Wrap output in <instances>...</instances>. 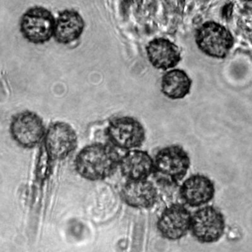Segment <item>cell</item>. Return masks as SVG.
Returning <instances> with one entry per match:
<instances>
[{
    "label": "cell",
    "instance_id": "cell-2",
    "mask_svg": "<svg viewBox=\"0 0 252 252\" xmlns=\"http://www.w3.org/2000/svg\"><path fill=\"white\" fill-rule=\"evenodd\" d=\"M190 165L189 155L182 146H168L159 150L155 156V176L161 177L159 181L177 184L186 176Z\"/></svg>",
    "mask_w": 252,
    "mask_h": 252
},
{
    "label": "cell",
    "instance_id": "cell-11",
    "mask_svg": "<svg viewBox=\"0 0 252 252\" xmlns=\"http://www.w3.org/2000/svg\"><path fill=\"white\" fill-rule=\"evenodd\" d=\"M148 60L155 68L167 70L176 66L181 60V51L170 40L157 38L146 47Z\"/></svg>",
    "mask_w": 252,
    "mask_h": 252
},
{
    "label": "cell",
    "instance_id": "cell-15",
    "mask_svg": "<svg viewBox=\"0 0 252 252\" xmlns=\"http://www.w3.org/2000/svg\"><path fill=\"white\" fill-rule=\"evenodd\" d=\"M192 83L185 71L173 69L166 72L162 77L161 92L173 100L183 98L190 93Z\"/></svg>",
    "mask_w": 252,
    "mask_h": 252
},
{
    "label": "cell",
    "instance_id": "cell-6",
    "mask_svg": "<svg viewBox=\"0 0 252 252\" xmlns=\"http://www.w3.org/2000/svg\"><path fill=\"white\" fill-rule=\"evenodd\" d=\"M106 134L112 145L123 150L140 147L145 140L143 126L130 117H122L110 121Z\"/></svg>",
    "mask_w": 252,
    "mask_h": 252
},
{
    "label": "cell",
    "instance_id": "cell-9",
    "mask_svg": "<svg viewBox=\"0 0 252 252\" xmlns=\"http://www.w3.org/2000/svg\"><path fill=\"white\" fill-rule=\"evenodd\" d=\"M191 215L183 205L172 204L163 211L157 222L158 229L166 239L179 240L190 229Z\"/></svg>",
    "mask_w": 252,
    "mask_h": 252
},
{
    "label": "cell",
    "instance_id": "cell-5",
    "mask_svg": "<svg viewBox=\"0 0 252 252\" xmlns=\"http://www.w3.org/2000/svg\"><path fill=\"white\" fill-rule=\"evenodd\" d=\"M224 228L223 215L213 206L199 209L191 218V232L201 243L217 242L223 235Z\"/></svg>",
    "mask_w": 252,
    "mask_h": 252
},
{
    "label": "cell",
    "instance_id": "cell-3",
    "mask_svg": "<svg viewBox=\"0 0 252 252\" xmlns=\"http://www.w3.org/2000/svg\"><path fill=\"white\" fill-rule=\"evenodd\" d=\"M198 47L211 57H226L234 44L231 32L217 22L209 21L197 29L195 35Z\"/></svg>",
    "mask_w": 252,
    "mask_h": 252
},
{
    "label": "cell",
    "instance_id": "cell-8",
    "mask_svg": "<svg viewBox=\"0 0 252 252\" xmlns=\"http://www.w3.org/2000/svg\"><path fill=\"white\" fill-rule=\"evenodd\" d=\"M45 149L53 160L66 158L77 146V135L68 124H53L45 134Z\"/></svg>",
    "mask_w": 252,
    "mask_h": 252
},
{
    "label": "cell",
    "instance_id": "cell-7",
    "mask_svg": "<svg viewBox=\"0 0 252 252\" xmlns=\"http://www.w3.org/2000/svg\"><path fill=\"white\" fill-rule=\"evenodd\" d=\"M10 132L13 139L26 148L35 147L46 134L42 119L31 111L20 112L13 117Z\"/></svg>",
    "mask_w": 252,
    "mask_h": 252
},
{
    "label": "cell",
    "instance_id": "cell-12",
    "mask_svg": "<svg viewBox=\"0 0 252 252\" xmlns=\"http://www.w3.org/2000/svg\"><path fill=\"white\" fill-rule=\"evenodd\" d=\"M85 28L84 20L80 13L65 10L56 19L53 37L60 44H69L80 37Z\"/></svg>",
    "mask_w": 252,
    "mask_h": 252
},
{
    "label": "cell",
    "instance_id": "cell-1",
    "mask_svg": "<svg viewBox=\"0 0 252 252\" xmlns=\"http://www.w3.org/2000/svg\"><path fill=\"white\" fill-rule=\"evenodd\" d=\"M120 159L112 146L93 144L79 153L75 161V168L85 179L98 181L111 176L119 165Z\"/></svg>",
    "mask_w": 252,
    "mask_h": 252
},
{
    "label": "cell",
    "instance_id": "cell-13",
    "mask_svg": "<svg viewBox=\"0 0 252 252\" xmlns=\"http://www.w3.org/2000/svg\"><path fill=\"white\" fill-rule=\"evenodd\" d=\"M121 172L129 181L145 180L154 172V161L147 152H128L119 161Z\"/></svg>",
    "mask_w": 252,
    "mask_h": 252
},
{
    "label": "cell",
    "instance_id": "cell-4",
    "mask_svg": "<svg viewBox=\"0 0 252 252\" xmlns=\"http://www.w3.org/2000/svg\"><path fill=\"white\" fill-rule=\"evenodd\" d=\"M55 22V18L50 11L42 6H33L22 16L20 32L25 39L31 43L44 44L53 37Z\"/></svg>",
    "mask_w": 252,
    "mask_h": 252
},
{
    "label": "cell",
    "instance_id": "cell-14",
    "mask_svg": "<svg viewBox=\"0 0 252 252\" xmlns=\"http://www.w3.org/2000/svg\"><path fill=\"white\" fill-rule=\"evenodd\" d=\"M121 197L126 204L134 208H151L157 202V189L146 179L129 181L123 187Z\"/></svg>",
    "mask_w": 252,
    "mask_h": 252
},
{
    "label": "cell",
    "instance_id": "cell-10",
    "mask_svg": "<svg viewBox=\"0 0 252 252\" xmlns=\"http://www.w3.org/2000/svg\"><path fill=\"white\" fill-rule=\"evenodd\" d=\"M213 182L204 175H193L187 179L180 189L182 199L192 207H198L208 203L215 195Z\"/></svg>",
    "mask_w": 252,
    "mask_h": 252
}]
</instances>
